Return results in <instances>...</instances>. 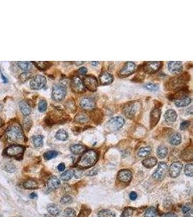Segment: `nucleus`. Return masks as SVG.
<instances>
[{"label": "nucleus", "mask_w": 193, "mask_h": 217, "mask_svg": "<svg viewBox=\"0 0 193 217\" xmlns=\"http://www.w3.org/2000/svg\"><path fill=\"white\" fill-rule=\"evenodd\" d=\"M98 154L94 150H88L87 151H85L84 154L77 162V167L81 169H88L93 167L96 164L98 161Z\"/></svg>", "instance_id": "nucleus-1"}, {"label": "nucleus", "mask_w": 193, "mask_h": 217, "mask_svg": "<svg viewBox=\"0 0 193 217\" xmlns=\"http://www.w3.org/2000/svg\"><path fill=\"white\" fill-rule=\"evenodd\" d=\"M6 136L10 142H19L24 139V133L19 124H13L6 130Z\"/></svg>", "instance_id": "nucleus-2"}, {"label": "nucleus", "mask_w": 193, "mask_h": 217, "mask_svg": "<svg viewBox=\"0 0 193 217\" xmlns=\"http://www.w3.org/2000/svg\"><path fill=\"white\" fill-rule=\"evenodd\" d=\"M139 103L135 102V101H132L127 103L123 108V114L124 116L128 119H132L135 117L136 113L138 112L139 109Z\"/></svg>", "instance_id": "nucleus-3"}, {"label": "nucleus", "mask_w": 193, "mask_h": 217, "mask_svg": "<svg viewBox=\"0 0 193 217\" xmlns=\"http://www.w3.org/2000/svg\"><path fill=\"white\" fill-rule=\"evenodd\" d=\"M67 94V90L64 85L57 84L53 86L52 89V99L55 101H61L65 98Z\"/></svg>", "instance_id": "nucleus-4"}, {"label": "nucleus", "mask_w": 193, "mask_h": 217, "mask_svg": "<svg viewBox=\"0 0 193 217\" xmlns=\"http://www.w3.org/2000/svg\"><path fill=\"white\" fill-rule=\"evenodd\" d=\"M25 151V148L20 145H11L7 148L5 153L8 156L12 157H16V158L21 159L23 154Z\"/></svg>", "instance_id": "nucleus-5"}, {"label": "nucleus", "mask_w": 193, "mask_h": 217, "mask_svg": "<svg viewBox=\"0 0 193 217\" xmlns=\"http://www.w3.org/2000/svg\"><path fill=\"white\" fill-rule=\"evenodd\" d=\"M124 122V119L122 117H114L108 122L107 128L111 131H117L122 128Z\"/></svg>", "instance_id": "nucleus-6"}, {"label": "nucleus", "mask_w": 193, "mask_h": 217, "mask_svg": "<svg viewBox=\"0 0 193 217\" xmlns=\"http://www.w3.org/2000/svg\"><path fill=\"white\" fill-rule=\"evenodd\" d=\"M167 172H168V166L164 162H160L156 170L153 174V177L155 180L161 181L166 177Z\"/></svg>", "instance_id": "nucleus-7"}, {"label": "nucleus", "mask_w": 193, "mask_h": 217, "mask_svg": "<svg viewBox=\"0 0 193 217\" xmlns=\"http://www.w3.org/2000/svg\"><path fill=\"white\" fill-rule=\"evenodd\" d=\"M31 88L33 90H40L46 84V78L41 75H37L32 78L31 80Z\"/></svg>", "instance_id": "nucleus-8"}, {"label": "nucleus", "mask_w": 193, "mask_h": 217, "mask_svg": "<svg viewBox=\"0 0 193 217\" xmlns=\"http://www.w3.org/2000/svg\"><path fill=\"white\" fill-rule=\"evenodd\" d=\"M71 88L73 91L77 93H83L85 91V88L83 85V80L78 76H75L72 79Z\"/></svg>", "instance_id": "nucleus-9"}, {"label": "nucleus", "mask_w": 193, "mask_h": 217, "mask_svg": "<svg viewBox=\"0 0 193 217\" xmlns=\"http://www.w3.org/2000/svg\"><path fill=\"white\" fill-rule=\"evenodd\" d=\"M85 88L90 91H96L98 88V81L96 78L92 75H88L83 80Z\"/></svg>", "instance_id": "nucleus-10"}, {"label": "nucleus", "mask_w": 193, "mask_h": 217, "mask_svg": "<svg viewBox=\"0 0 193 217\" xmlns=\"http://www.w3.org/2000/svg\"><path fill=\"white\" fill-rule=\"evenodd\" d=\"M136 64L132 62H127L124 64L119 71V75L122 77H127L132 75L136 70Z\"/></svg>", "instance_id": "nucleus-11"}, {"label": "nucleus", "mask_w": 193, "mask_h": 217, "mask_svg": "<svg viewBox=\"0 0 193 217\" xmlns=\"http://www.w3.org/2000/svg\"><path fill=\"white\" fill-rule=\"evenodd\" d=\"M161 62H148L143 66V70L144 72L148 74L154 73L161 68Z\"/></svg>", "instance_id": "nucleus-12"}, {"label": "nucleus", "mask_w": 193, "mask_h": 217, "mask_svg": "<svg viewBox=\"0 0 193 217\" xmlns=\"http://www.w3.org/2000/svg\"><path fill=\"white\" fill-rule=\"evenodd\" d=\"M182 167V164L180 161H176V162L172 164L170 166V168H169V174H170L172 178H176L180 174Z\"/></svg>", "instance_id": "nucleus-13"}, {"label": "nucleus", "mask_w": 193, "mask_h": 217, "mask_svg": "<svg viewBox=\"0 0 193 217\" xmlns=\"http://www.w3.org/2000/svg\"><path fill=\"white\" fill-rule=\"evenodd\" d=\"M161 111L159 108H155L151 111L150 115V128H153L156 125L161 117Z\"/></svg>", "instance_id": "nucleus-14"}, {"label": "nucleus", "mask_w": 193, "mask_h": 217, "mask_svg": "<svg viewBox=\"0 0 193 217\" xmlns=\"http://www.w3.org/2000/svg\"><path fill=\"white\" fill-rule=\"evenodd\" d=\"M80 105L81 108L85 111H91L95 108L96 103H95V101L92 98L85 97L81 100Z\"/></svg>", "instance_id": "nucleus-15"}, {"label": "nucleus", "mask_w": 193, "mask_h": 217, "mask_svg": "<svg viewBox=\"0 0 193 217\" xmlns=\"http://www.w3.org/2000/svg\"><path fill=\"white\" fill-rule=\"evenodd\" d=\"M132 174L130 170L122 169L117 174V178L119 180L124 183H129L131 181Z\"/></svg>", "instance_id": "nucleus-16"}, {"label": "nucleus", "mask_w": 193, "mask_h": 217, "mask_svg": "<svg viewBox=\"0 0 193 217\" xmlns=\"http://www.w3.org/2000/svg\"><path fill=\"white\" fill-rule=\"evenodd\" d=\"M183 64L180 61H171L168 64V69L170 73L173 74H178L182 71Z\"/></svg>", "instance_id": "nucleus-17"}, {"label": "nucleus", "mask_w": 193, "mask_h": 217, "mask_svg": "<svg viewBox=\"0 0 193 217\" xmlns=\"http://www.w3.org/2000/svg\"><path fill=\"white\" fill-rule=\"evenodd\" d=\"M60 184H61V182H60L59 179L56 176H52L48 179L46 186H47L48 191H53L59 188Z\"/></svg>", "instance_id": "nucleus-18"}, {"label": "nucleus", "mask_w": 193, "mask_h": 217, "mask_svg": "<svg viewBox=\"0 0 193 217\" xmlns=\"http://www.w3.org/2000/svg\"><path fill=\"white\" fill-rule=\"evenodd\" d=\"M177 118V114L174 109H168L165 113L164 119L165 122L167 124H172L176 120Z\"/></svg>", "instance_id": "nucleus-19"}, {"label": "nucleus", "mask_w": 193, "mask_h": 217, "mask_svg": "<svg viewBox=\"0 0 193 217\" xmlns=\"http://www.w3.org/2000/svg\"><path fill=\"white\" fill-rule=\"evenodd\" d=\"M113 80H114L113 75L109 73L104 72L102 73L99 77L100 83L103 85L111 84V83L113 82Z\"/></svg>", "instance_id": "nucleus-20"}, {"label": "nucleus", "mask_w": 193, "mask_h": 217, "mask_svg": "<svg viewBox=\"0 0 193 217\" xmlns=\"http://www.w3.org/2000/svg\"><path fill=\"white\" fill-rule=\"evenodd\" d=\"M186 75H187V74H185V75H183L178 76V77L176 78H173L170 81V85L172 87H175V86L177 87V86H180V85H182L183 83H187V81H188V80L186 79V78H187V77H185Z\"/></svg>", "instance_id": "nucleus-21"}, {"label": "nucleus", "mask_w": 193, "mask_h": 217, "mask_svg": "<svg viewBox=\"0 0 193 217\" xmlns=\"http://www.w3.org/2000/svg\"><path fill=\"white\" fill-rule=\"evenodd\" d=\"M192 99L188 96H183L182 98H180L175 101V105L177 107H187L191 103Z\"/></svg>", "instance_id": "nucleus-22"}, {"label": "nucleus", "mask_w": 193, "mask_h": 217, "mask_svg": "<svg viewBox=\"0 0 193 217\" xmlns=\"http://www.w3.org/2000/svg\"><path fill=\"white\" fill-rule=\"evenodd\" d=\"M19 107L23 115L25 116H28L31 112V108L30 107V105L26 101H21L19 103Z\"/></svg>", "instance_id": "nucleus-23"}, {"label": "nucleus", "mask_w": 193, "mask_h": 217, "mask_svg": "<svg viewBox=\"0 0 193 217\" xmlns=\"http://www.w3.org/2000/svg\"><path fill=\"white\" fill-rule=\"evenodd\" d=\"M86 150V148L84 145L80 144H75L70 146V151L73 154H80L84 153Z\"/></svg>", "instance_id": "nucleus-24"}, {"label": "nucleus", "mask_w": 193, "mask_h": 217, "mask_svg": "<svg viewBox=\"0 0 193 217\" xmlns=\"http://www.w3.org/2000/svg\"><path fill=\"white\" fill-rule=\"evenodd\" d=\"M170 144L174 145H178L182 142V136L179 133H174L169 138Z\"/></svg>", "instance_id": "nucleus-25"}, {"label": "nucleus", "mask_w": 193, "mask_h": 217, "mask_svg": "<svg viewBox=\"0 0 193 217\" xmlns=\"http://www.w3.org/2000/svg\"><path fill=\"white\" fill-rule=\"evenodd\" d=\"M23 187H24L25 189L32 190V189L38 188V182H37V181L35 180V179H30L24 182V183H23Z\"/></svg>", "instance_id": "nucleus-26"}, {"label": "nucleus", "mask_w": 193, "mask_h": 217, "mask_svg": "<svg viewBox=\"0 0 193 217\" xmlns=\"http://www.w3.org/2000/svg\"><path fill=\"white\" fill-rule=\"evenodd\" d=\"M182 213L185 217H193V209L191 204H187L182 207Z\"/></svg>", "instance_id": "nucleus-27"}, {"label": "nucleus", "mask_w": 193, "mask_h": 217, "mask_svg": "<svg viewBox=\"0 0 193 217\" xmlns=\"http://www.w3.org/2000/svg\"><path fill=\"white\" fill-rule=\"evenodd\" d=\"M157 159L155 157H150L146 159H144L143 161V165L146 168H152L156 165Z\"/></svg>", "instance_id": "nucleus-28"}, {"label": "nucleus", "mask_w": 193, "mask_h": 217, "mask_svg": "<svg viewBox=\"0 0 193 217\" xmlns=\"http://www.w3.org/2000/svg\"><path fill=\"white\" fill-rule=\"evenodd\" d=\"M68 133L67 132H66L63 129H61V130H59L56 133L55 135V138H57V140H62V141H65V140H67L68 139Z\"/></svg>", "instance_id": "nucleus-29"}, {"label": "nucleus", "mask_w": 193, "mask_h": 217, "mask_svg": "<svg viewBox=\"0 0 193 217\" xmlns=\"http://www.w3.org/2000/svg\"><path fill=\"white\" fill-rule=\"evenodd\" d=\"M47 211L51 215L56 216L59 215L60 213V209L55 204H49L47 206Z\"/></svg>", "instance_id": "nucleus-30"}, {"label": "nucleus", "mask_w": 193, "mask_h": 217, "mask_svg": "<svg viewBox=\"0 0 193 217\" xmlns=\"http://www.w3.org/2000/svg\"><path fill=\"white\" fill-rule=\"evenodd\" d=\"M168 154V149L165 145H160L157 149V155L160 159L166 158Z\"/></svg>", "instance_id": "nucleus-31"}, {"label": "nucleus", "mask_w": 193, "mask_h": 217, "mask_svg": "<svg viewBox=\"0 0 193 217\" xmlns=\"http://www.w3.org/2000/svg\"><path fill=\"white\" fill-rule=\"evenodd\" d=\"M74 175H75V173L73 170H67L60 175V178L63 181H69L73 178Z\"/></svg>", "instance_id": "nucleus-32"}, {"label": "nucleus", "mask_w": 193, "mask_h": 217, "mask_svg": "<svg viewBox=\"0 0 193 217\" xmlns=\"http://www.w3.org/2000/svg\"><path fill=\"white\" fill-rule=\"evenodd\" d=\"M33 144L35 147H41L43 144V136L38 135L33 138Z\"/></svg>", "instance_id": "nucleus-33"}, {"label": "nucleus", "mask_w": 193, "mask_h": 217, "mask_svg": "<svg viewBox=\"0 0 193 217\" xmlns=\"http://www.w3.org/2000/svg\"><path fill=\"white\" fill-rule=\"evenodd\" d=\"M151 152V148L150 146L141 148L138 152V155L140 157H146L150 155Z\"/></svg>", "instance_id": "nucleus-34"}, {"label": "nucleus", "mask_w": 193, "mask_h": 217, "mask_svg": "<svg viewBox=\"0 0 193 217\" xmlns=\"http://www.w3.org/2000/svg\"><path fill=\"white\" fill-rule=\"evenodd\" d=\"M98 216L99 217H116V214L113 211L110 210L104 209L100 211L98 213Z\"/></svg>", "instance_id": "nucleus-35"}, {"label": "nucleus", "mask_w": 193, "mask_h": 217, "mask_svg": "<svg viewBox=\"0 0 193 217\" xmlns=\"http://www.w3.org/2000/svg\"><path fill=\"white\" fill-rule=\"evenodd\" d=\"M32 78V73L29 71H25V72L21 73L19 76V80L21 83H25L28 81L30 78Z\"/></svg>", "instance_id": "nucleus-36"}, {"label": "nucleus", "mask_w": 193, "mask_h": 217, "mask_svg": "<svg viewBox=\"0 0 193 217\" xmlns=\"http://www.w3.org/2000/svg\"><path fill=\"white\" fill-rule=\"evenodd\" d=\"M18 66L20 69H22L23 70L28 71L31 68V62H24V61H20L18 62Z\"/></svg>", "instance_id": "nucleus-37"}, {"label": "nucleus", "mask_w": 193, "mask_h": 217, "mask_svg": "<svg viewBox=\"0 0 193 217\" xmlns=\"http://www.w3.org/2000/svg\"><path fill=\"white\" fill-rule=\"evenodd\" d=\"M33 64H34L37 68L38 69H40L41 70H45L46 69H47L48 68V66L50 65L49 62H32Z\"/></svg>", "instance_id": "nucleus-38"}, {"label": "nucleus", "mask_w": 193, "mask_h": 217, "mask_svg": "<svg viewBox=\"0 0 193 217\" xmlns=\"http://www.w3.org/2000/svg\"><path fill=\"white\" fill-rule=\"evenodd\" d=\"M58 155V152L56 151H49L46 152L45 154H43V158L46 159V160H51V159L55 158Z\"/></svg>", "instance_id": "nucleus-39"}, {"label": "nucleus", "mask_w": 193, "mask_h": 217, "mask_svg": "<svg viewBox=\"0 0 193 217\" xmlns=\"http://www.w3.org/2000/svg\"><path fill=\"white\" fill-rule=\"evenodd\" d=\"M144 88L150 91H157L159 89V85L152 83H148L144 85Z\"/></svg>", "instance_id": "nucleus-40"}, {"label": "nucleus", "mask_w": 193, "mask_h": 217, "mask_svg": "<svg viewBox=\"0 0 193 217\" xmlns=\"http://www.w3.org/2000/svg\"><path fill=\"white\" fill-rule=\"evenodd\" d=\"M157 211L155 208L150 207L146 210L144 217H156Z\"/></svg>", "instance_id": "nucleus-41"}, {"label": "nucleus", "mask_w": 193, "mask_h": 217, "mask_svg": "<svg viewBox=\"0 0 193 217\" xmlns=\"http://www.w3.org/2000/svg\"><path fill=\"white\" fill-rule=\"evenodd\" d=\"M185 174L187 175V176L190 177H192V175H193V166H192V164H191V163L187 164L185 166Z\"/></svg>", "instance_id": "nucleus-42"}, {"label": "nucleus", "mask_w": 193, "mask_h": 217, "mask_svg": "<svg viewBox=\"0 0 193 217\" xmlns=\"http://www.w3.org/2000/svg\"><path fill=\"white\" fill-rule=\"evenodd\" d=\"M64 216L65 217H75L76 213L74 209H71V208H67L64 210Z\"/></svg>", "instance_id": "nucleus-43"}, {"label": "nucleus", "mask_w": 193, "mask_h": 217, "mask_svg": "<svg viewBox=\"0 0 193 217\" xmlns=\"http://www.w3.org/2000/svg\"><path fill=\"white\" fill-rule=\"evenodd\" d=\"M88 117L86 116L85 114H78V116L75 117V121L79 122V123H85V122H88Z\"/></svg>", "instance_id": "nucleus-44"}, {"label": "nucleus", "mask_w": 193, "mask_h": 217, "mask_svg": "<svg viewBox=\"0 0 193 217\" xmlns=\"http://www.w3.org/2000/svg\"><path fill=\"white\" fill-rule=\"evenodd\" d=\"M4 170L6 171V172H14L16 170V167L13 164V163H7L5 164V165H4Z\"/></svg>", "instance_id": "nucleus-45"}, {"label": "nucleus", "mask_w": 193, "mask_h": 217, "mask_svg": "<svg viewBox=\"0 0 193 217\" xmlns=\"http://www.w3.org/2000/svg\"><path fill=\"white\" fill-rule=\"evenodd\" d=\"M46 108H47V103H46L45 100L42 99V100H41L38 103V110L40 111L41 112H43L46 110Z\"/></svg>", "instance_id": "nucleus-46"}, {"label": "nucleus", "mask_w": 193, "mask_h": 217, "mask_svg": "<svg viewBox=\"0 0 193 217\" xmlns=\"http://www.w3.org/2000/svg\"><path fill=\"white\" fill-rule=\"evenodd\" d=\"M73 202V198L70 195H64L61 198V203L63 204H69Z\"/></svg>", "instance_id": "nucleus-47"}, {"label": "nucleus", "mask_w": 193, "mask_h": 217, "mask_svg": "<svg viewBox=\"0 0 193 217\" xmlns=\"http://www.w3.org/2000/svg\"><path fill=\"white\" fill-rule=\"evenodd\" d=\"M134 210L132 209V208H128V209H126L123 211V213L122 214V217H131L132 214H133Z\"/></svg>", "instance_id": "nucleus-48"}, {"label": "nucleus", "mask_w": 193, "mask_h": 217, "mask_svg": "<svg viewBox=\"0 0 193 217\" xmlns=\"http://www.w3.org/2000/svg\"><path fill=\"white\" fill-rule=\"evenodd\" d=\"M90 214V210L88 209V208L85 206V205H83V206L82 207V210H81L80 216L83 215V217H87Z\"/></svg>", "instance_id": "nucleus-49"}, {"label": "nucleus", "mask_w": 193, "mask_h": 217, "mask_svg": "<svg viewBox=\"0 0 193 217\" xmlns=\"http://www.w3.org/2000/svg\"><path fill=\"white\" fill-rule=\"evenodd\" d=\"M23 124H24L25 128L27 130H28L32 125V122L28 117H25L24 119V121H23Z\"/></svg>", "instance_id": "nucleus-50"}, {"label": "nucleus", "mask_w": 193, "mask_h": 217, "mask_svg": "<svg viewBox=\"0 0 193 217\" xmlns=\"http://www.w3.org/2000/svg\"><path fill=\"white\" fill-rule=\"evenodd\" d=\"M190 125V122L189 121H184L180 124V130H185L187 129Z\"/></svg>", "instance_id": "nucleus-51"}, {"label": "nucleus", "mask_w": 193, "mask_h": 217, "mask_svg": "<svg viewBox=\"0 0 193 217\" xmlns=\"http://www.w3.org/2000/svg\"><path fill=\"white\" fill-rule=\"evenodd\" d=\"M87 69H86L85 68H84V67H82V68H80V69L78 70V73L80 74V75H85L86 73H87Z\"/></svg>", "instance_id": "nucleus-52"}, {"label": "nucleus", "mask_w": 193, "mask_h": 217, "mask_svg": "<svg viewBox=\"0 0 193 217\" xmlns=\"http://www.w3.org/2000/svg\"><path fill=\"white\" fill-rule=\"evenodd\" d=\"M138 198V195H137V193L135 192H131L130 194V198L132 200H136V198Z\"/></svg>", "instance_id": "nucleus-53"}, {"label": "nucleus", "mask_w": 193, "mask_h": 217, "mask_svg": "<svg viewBox=\"0 0 193 217\" xmlns=\"http://www.w3.org/2000/svg\"><path fill=\"white\" fill-rule=\"evenodd\" d=\"M57 169H58V170L59 171V172H63V171H64V169H65V165H64V163L59 164L58 165Z\"/></svg>", "instance_id": "nucleus-54"}, {"label": "nucleus", "mask_w": 193, "mask_h": 217, "mask_svg": "<svg viewBox=\"0 0 193 217\" xmlns=\"http://www.w3.org/2000/svg\"><path fill=\"white\" fill-rule=\"evenodd\" d=\"M161 217H177L175 214L173 213H168V214H165L163 215Z\"/></svg>", "instance_id": "nucleus-55"}, {"label": "nucleus", "mask_w": 193, "mask_h": 217, "mask_svg": "<svg viewBox=\"0 0 193 217\" xmlns=\"http://www.w3.org/2000/svg\"><path fill=\"white\" fill-rule=\"evenodd\" d=\"M1 76H2V80H3L4 83H6L8 82V79H7V78L3 75V73H1Z\"/></svg>", "instance_id": "nucleus-56"}, {"label": "nucleus", "mask_w": 193, "mask_h": 217, "mask_svg": "<svg viewBox=\"0 0 193 217\" xmlns=\"http://www.w3.org/2000/svg\"><path fill=\"white\" fill-rule=\"evenodd\" d=\"M30 197H31V198H35L37 197V195H36V193H31V195H30Z\"/></svg>", "instance_id": "nucleus-57"}, {"label": "nucleus", "mask_w": 193, "mask_h": 217, "mask_svg": "<svg viewBox=\"0 0 193 217\" xmlns=\"http://www.w3.org/2000/svg\"><path fill=\"white\" fill-rule=\"evenodd\" d=\"M91 64H93V65L96 66V65H97L98 64H99V62H91Z\"/></svg>", "instance_id": "nucleus-58"}, {"label": "nucleus", "mask_w": 193, "mask_h": 217, "mask_svg": "<svg viewBox=\"0 0 193 217\" xmlns=\"http://www.w3.org/2000/svg\"><path fill=\"white\" fill-rule=\"evenodd\" d=\"M2 105L0 104V111H2Z\"/></svg>", "instance_id": "nucleus-59"}, {"label": "nucleus", "mask_w": 193, "mask_h": 217, "mask_svg": "<svg viewBox=\"0 0 193 217\" xmlns=\"http://www.w3.org/2000/svg\"><path fill=\"white\" fill-rule=\"evenodd\" d=\"M1 125H2V119H0V126H1Z\"/></svg>", "instance_id": "nucleus-60"}]
</instances>
